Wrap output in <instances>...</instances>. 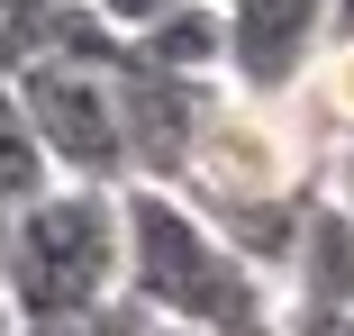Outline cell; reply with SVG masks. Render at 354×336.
<instances>
[{"label": "cell", "mask_w": 354, "mask_h": 336, "mask_svg": "<svg viewBox=\"0 0 354 336\" xmlns=\"http://www.w3.org/2000/svg\"><path fill=\"white\" fill-rule=\"evenodd\" d=\"M118 291L155 327H209V336L254 327V318L281 309V291L209 227V209H191L155 173L118 182Z\"/></svg>", "instance_id": "cell-1"}, {"label": "cell", "mask_w": 354, "mask_h": 336, "mask_svg": "<svg viewBox=\"0 0 354 336\" xmlns=\"http://www.w3.org/2000/svg\"><path fill=\"white\" fill-rule=\"evenodd\" d=\"M118 291V182H46L0 227V300L19 336H46Z\"/></svg>", "instance_id": "cell-2"}, {"label": "cell", "mask_w": 354, "mask_h": 336, "mask_svg": "<svg viewBox=\"0 0 354 336\" xmlns=\"http://www.w3.org/2000/svg\"><path fill=\"white\" fill-rule=\"evenodd\" d=\"M173 191L191 209L227 218V209H272V200H309L318 191V137L300 127L291 100H254V91H209L191 137H182V164H173Z\"/></svg>", "instance_id": "cell-3"}, {"label": "cell", "mask_w": 354, "mask_h": 336, "mask_svg": "<svg viewBox=\"0 0 354 336\" xmlns=\"http://www.w3.org/2000/svg\"><path fill=\"white\" fill-rule=\"evenodd\" d=\"M10 91L37 127V146L64 182H127V127H118V82L109 64L82 55H19L10 64Z\"/></svg>", "instance_id": "cell-4"}, {"label": "cell", "mask_w": 354, "mask_h": 336, "mask_svg": "<svg viewBox=\"0 0 354 336\" xmlns=\"http://www.w3.org/2000/svg\"><path fill=\"white\" fill-rule=\"evenodd\" d=\"M227 46H218V82L254 91V100H291L300 73L318 64V46L336 37L327 0H218Z\"/></svg>", "instance_id": "cell-5"}, {"label": "cell", "mask_w": 354, "mask_h": 336, "mask_svg": "<svg viewBox=\"0 0 354 336\" xmlns=\"http://www.w3.org/2000/svg\"><path fill=\"white\" fill-rule=\"evenodd\" d=\"M281 300H336V309H354V218L336 209V200H309L300 245H291V263H281Z\"/></svg>", "instance_id": "cell-6"}, {"label": "cell", "mask_w": 354, "mask_h": 336, "mask_svg": "<svg viewBox=\"0 0 354 336\" xmlns=\"http://www.w3.org/2000/svg\"><path fill=\"white\" fill-rule=\"evenodd\" d=\"M218 46H227V19H218V0H173L164 19H146V28L127 37V64H155V73L218 82Z\"/></svg>", "instance_id": "cell-7"}, {"label": "cell", "mask_w": 354, "mask_h": 336, "mask_svg": "<svg viewBox=\"0 0 354 336\" xmlns=\"http://www.w3.org/2000/svg\"><path fill=\"white\" fill-rule=\"evenodd\" d=\"M291 109H300V127H309V137H318V155L354 137V28L318 46V64H309V73H300V91H291Z\"/></svg>", "instance_id": "cell-8"}, {"label": "cell", "mask_w": 354, "mask_h": 336, "mask_svg": "<svg viewBox=\"0 0 354 336\" xmlns=\"http://www.w3.org/2000/svg\"><path fill=\"white\" fill-rule=\"evenodd\" d=\"M46 182H55V164H46V146H37V127H28L19 91H10V73H0V209H19V200L46 191Z\"/></svg>", "instance_id": "cell-9"}, {"label": "cell", "mask_w": 354, "mask_h": 336, "mask_svg": "<svg viewBox=\"0 0 354 336\" xmlns=\"http://www.w3.org/2000/svg\"><path fill=\"white\" fill-rule=\"evenodd\" d=\"M46 336H146V309H136L127 291H109L100 309H82V318H64V327H46Z\"/></svg>", "instance_id": "cell-10"}, {"label": "cell", "mask_w": 354, "mask_h": 336, "mask_svg": "<svg viewBox=\"0 0 354 336\" xmlns=\"http://www.w3.org/2000/svg\"><path fill=\"white\" fill-rule=\"evenodd\" d=\"M272 318H281V336H354V309H336V300H281Z\"/></svg>", "instance_id": "cell-11"}, {"label": "cell", "mask_w": 354, "mask_h": 336, "mask_svg": "<svg viewBox=\"0 0 354 336\" xmlns=\"http://www.w3.org/2000/svg\"><path fill=\"white\" fill-rule=\"evenodd\" d=\"M318 200H336V209H345V218H354V137H345V146H327V155H318Z\"/></svg>", "instance_id": "cell-12"}, {"label": "cell", "mask_w": 354, "mask_h": 336, "mask_svg": "<svg viewBox=\"0 0 354 336\" xmlns=\"http://www.w3.org/2000/svg\"><path fill=\"white\" fill-rule=\"evenodd\" d=\"M82 10L109 28V37H136V28H146V19H164L173 10V0H82Z\"/></svg>", "instance_id": "cell-13"}, {"label": "cell", "mask_w": 354, "mask_h": 336, "mask_svg": "<svg viewBox=\"0 0 354 336\" xmlns=\"http://www.w3.org/2000/svg\"><path fill=\"white\" fill-rule=\"evenodd\" d=\"M327 10H336V37H345V28H354V0H327Z\"/></svg>", "instance_id": "cell-14"}, {"label": "cell", "mask_w": 354, "mask_h": 336, "mask_svg": "<svg viewBox=\"0 0 354 336\" xmlns=\"http://www.w3.org/2000/svg\"><path fill=\"white\" fill-rule=\"evenodd\" d=\"M146 336H209V327H155V318H146Z\"/></svg>", "instance_id": "cell-15"}, {"label": "cell", "mask_w": 354, "mask_h": 336, "mask_svg": "<svg viewBox=\"0 0 354 336\" xmlns=\"http://www.w3.org/2000/svg\"><path fill=\"white\" fill-rule=\"evenodd\" d=\"M0 336H19V327H10V300H0Z\"/></svg>", "instance_id": "cell-16"}, {"label": "cell", "mask_w": 354, "mask_h": 336, "mask_svg": "<svg viewBox=\"0 0 354 336\" xmlns=\"http://www.w3.org/2000/svg\"><path fill=\"white\" fill-rule=\"evenodd\" d=\"M0 227H10V209H0Z\"/></svg>", "instance_id": "cell-17"}]
</instances>
